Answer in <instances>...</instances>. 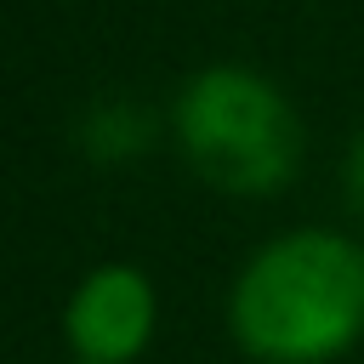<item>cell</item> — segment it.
Returning <instances> with one entry per match:
<instances>
[{
	"instance_id": "cell-4",
	"label": "cell",
	"mask_w": 364,
	"mask_h": 364,
	"mask_svg": "<svg viewBox=\"0 0 364 364\" xmlns=\"http://www.w3.org/2000/svg\"><path fill=\"white\" fill-rule=\"evenodd\" d=\"M85 142H91V154H131L148 142V119L131 108H102V114H91Z\"/></svg>"
},
{
	"instance_id": "cell-5",
	"label": "cell",
	"mask_w": 364,
	"mask_h": 364,
	"mask_svg": "<svg viewBox=\"0 0 364 364\" xmlns=\"http://www.w3.org/2000/svg\"><path fill=\"white\" fill-rule=\"evenodd\" d=\"M347 182H353V199L364 205V136L353 142V159H347Z\"/></svg>"
},
{
	"instance_id": "cell-2",
	"label": "cell",
	"mask_w": 364,
	"mask_h": 364,
	"mask_svg": "<svg viewBox=\"0 0 364 364\" xmlns=\"http://www.w3.org/2000/svg\"><path fill=\"white\" fill-rule=\"evenodd\" d=\"M176 125L193 171L228 193H273L301 159V125L290 102L245 68H205L182 91Z\"/></svg>"
},
{
	"instance_id": "cell-1",
	"label": "cell",
	"mask_w": 364,
	"mask_h": 364,
	"mask_svg": "<svg viewBox=\"0 0 364 364\" xmlns=\"http://www.w3.org/2000/svg\"><path fill=\"white\" fill-rule=\"evenodd\" d=\"M233 330L273 364L341 353L364 330V250L336 233H290L267 245L233 290Z\"/></svg>"
},
{
	"instance_id": "cell-3",
	"label": "cell",
	"mask_w": 364,
	"mask_h": 364,
	"mask_svg": "<svg viewBox=\"0 0 364 364\" xmlns=\"http://www.w3.org/2000/svg\"><path fill=\"white\" fill-rule=\"evenodd\" d=\"M154 330V290L136 267H97L68 301V341L85 364H125Z\"/></svg>"
}]
</instances>
